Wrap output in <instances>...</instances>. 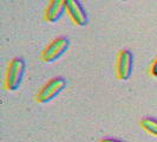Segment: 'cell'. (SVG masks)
Instances as JSON below:
<instances>
[{"label":"cell","instance_id":"cell-1","mask_svg":"<svg viewBox=\"0 0 157 142\" xmlns=\"http://www.w3.org/2000/svg\"><path fill=\"white\" fill-rule=\"evenodd\" d=\"M25 73V62L21 58H14L10 63L6 76V88L11 91H14L20 87Z\"/></svg>","mask_w":157,"mask_h":142},{"label":"cell","instance_id":"cell-2","mask_svg":"<svg viewBox=\"0 0 157 142\" xmlns=\"http://www.w3.org/2000/svg\"><path fill=\"white\" fill-rule=\"evenodd\" d=\"M66 87V79L63 77H56L48 81L46 84L43 87L40 93L37 96V100L40 103H47L52 101L56 96L60 94Z\"/></svg>","mask_w":157,"mask_h":142},{"label":"cell","instance_id":"cell-3","mask_svg":"<svg viewBox=\"0 0 157 142\" xmlns=\"http://www.w3.org/2000/svg\"><path fill=\"white\" fill-rule=\"evenodd\" d=\"M70 46V40L66 37H59L55 39L44 50L43 52V59L46 63H52L57 61L59 57L67 51V49Z\"/></svg>","mask_w":157,"mask_h":142},{"label":"cell","instance_id":"cell-4","mask_svg":"<svg viewBox=\"0 0 157 142\" xmlns=\"http://www.w3.org/2000/svg\"><path fill=\"white\" fill-rule=\"evenodd\" d=\"M132 64H134V57L129 50H123L118 56L117 64V73L118 77L122 81H126L131 77L132 73Z\"/></svg>","mask_w":157,"mask_h":142},{"label":"cell","instance_id":"cell-5","mask_svg":"<svg viewBox=\"0 0 157 142\" xmlns=\"http://www.w3.org/2000/svg\"><path fill=\"white\" fill-rule=\"evenodd\" d=\"M66 11L78 26H85L87 24V16L79 0H66Z\"/></svg>","mask_w":157,"mask_h":142},{"label":"cell","instance_id":"cell-6","mask_svg":"<svg viewBox=\"0 0 157 142\" xmlns=\"http://www.w3.org/2000/svg\"><path fill=\"white\" fill-rule=\"evenodd\" d=\"M66 10V0H51L46 10V19L50 23H57Z\"/></svg>","mask_w":157,"mask_h":142},{"label":"cell","instance_id":"cell-7","mask_svg":"<svg viewBox=\"0 0 157 142\" xmlns=\"http://www.w3.org/2000/svg\"><path fill=\"white\" fill-rule=\"evenodd\" d=\"M141 126L150 134L157 136V120L151 117H144L141 121Z\"/></svg>","mask_w":157,"mask_h":142},{"label":"cell","instance_id":"cell-8","mask_svg":"<svg viewBox=\"0 0 157 142\" xmlns=\"http://www.w3.org/2000/svg\"><path fill=\"white\" fill-rule=\"evenodd\" d=\"M151 73L155 76V77H157V59L155 61V63H154V65H152V69H151Z\"/></svg>","mask_w":157,"mask_h":142},{"label":"cell","instance_id":"cell-9","mask_svg":"<svg viewBox=\"0 0 157 142\" xmlns=\"http://www.w3.org/2000/svg\"><path fill=\"white\" fill-rule=\"evenodd\" d=\"M101 142H124V141L116 140V139H103V140H101Z\"/></svg>","mask_w":157,"mask_h":142},{"label":"cell","instance_id":"cell-10","mask_svg":"<svg viewBox=\"0 0 157 142\" xmlns=\"http://www.w3.org/2000/svg\"><path fill=\"white\" fill-rule=\"evenodd\" d=\"M122 1H125V0H122Z\"/></svg>","mask_w":157,"mask_h":142}]
</instances>
